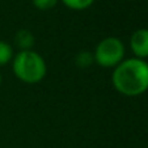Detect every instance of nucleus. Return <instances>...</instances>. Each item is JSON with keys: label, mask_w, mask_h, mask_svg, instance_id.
Here are the masks:
<instances>
[{"label": "nucleus", "mask_w": 148, "mask_h": 148, "mask_svg": "<svg viewBox=\"0 0 148 148\" xmlns=\"http://www.w3.org/2000/svg\"><path fill=\"white\" fill-rule=\"evenodd\" d=\"M112 84L118 93L136 97L148 90V63L139 58L123 59L112 73Z\"/></svg>", "instance_id": "f257e3e1"}, {"label": "nucleus", "mask_w": 148, "mask_h": 148, "mask_svg": "<svg viewBox=\"0 0 148 148\" xmlns=\"http://www.w3.org/2000/svg\"><path fill=\"white\" fill-rule=\"evenodd\" d=\"M12 70L16 77L25 84H37L47 72L45 59L33 50H20L13 56Z\"/></svg>", "instance_id": "f03ea898"}, {"label": "nucleus", "mask_w": 148, "mask_h": 148, "mask_svg": "<svg viewBox=\"0 0 148 148\" xmlns=\"http://www.w3.org/2000/svg\"><path fill=\"white\" fill-rule=\"evenodd\" d=\"M93 59L103 68H114L125 59V45L117 37H106L97 43Z\"/></svg>", "instance_id": "7ed1b4c3"}, {"label": "nucleus", "mask_w": 148, "mask_h": 148, "mask_svg": "<svg viewBox=\"0 0 148 148\" xmlns=\"http://www.w3.org/2000/svg\"><path fill=\"white\" fill-rule=\"evenodd\" d=\"M130 49L135 58H148V29H138L130 38Z\"/></svg>", "instance_id": "20e7f679"}, {"label": "nucleus", "mask_w": 148, "mask_h": 148, "mask_svg": "<svg viewBox=\"0 0 148 148\" xmlns=\"http://www.w3.org/2000/svg\"><path fill=\"white\" fill-rule=\"evenodd\" d=\"M14 39H16L17 46H18L21 50H32L30 47L34 43V37L29 30H26V29L18 30Z\"/></svg>", "instance_id": "39448f33"}, {"label": "nucleus", "mask_w": 148, "mask_h": 148, "mask_svg": "<svg viewBox=\"0 0 148 148\" xmlns=\"http://www.w3.org/2000/svg\"><path fill=\"white\" fill-rule=\"evenodd\" d=\"M12 59H13L12 46L5 41H0V67L8 64Z\"/></svg>", "instance_id": "423d86ee"}, {"label": "nucleus", "mask_w": 148, "mask_h": 148, "mask_svg": "<svg viewBox=\"0 0 148 148\" xmlns=\"http://www.w3.org/2000/svg\"><path fill=\"white\" fill-rule=\"evenodd\" d=\"M60 1L67 8L73 9V11H84L95 3V0H60Z\"/></svg>", "instance_id": "0eeeda50"}, {"label": "nucleus", "mask_w": 148, "mask_h": 148, "mask_svg": "<svg viewBox=\"0 0 148 148\" xmlns=\"http://www.w3.org/2000/svg\"><path fill=\"white\" fill-rule=\"evenodd\" d=\"M75 60H76V64L80 66V67H88V66L92 64V62L95 59H93L92 54H89V51H80L76 55Z\"/></svg>", "instance_id": "6e6552de"}, {"label": "nucleus", "mask_w": 148, "mask_h": 148, "mask_svg": "<svg viewBox=\"0 0 148 148\" xmlns=\"http://www.w3.org/2000/svg\"><path fill=\"white\" fill-rule=\"evenodd\" d=\"M32 1H33L34 7L39 11H49L58 4L59 0H32Z\"/></svg>", "instance_id": "1a4fd4ad"}, {"label": "nucleus", "mask_w": 148, "mask_h": 148, "mask_svg": "<svg viewBox=\"0 0 148 148\" xmlns=\"http://www.w3.org/2000/svg\"><path fill=\"white\" fill-rule=\"evenodd\" d=\"M1 81H3V77H1V73H0V85H1Z\"/></svg>", "instance_id": "9d476101"}]
</instances>
